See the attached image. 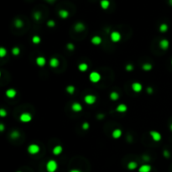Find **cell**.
Wrapping results in <instances>:
<instances>
[{"instance_id":"6da1fadb","label":"cell","mask_w":172,"mask_h":172,"mask_svg":"<svg viewBox=\"0 0 172 172\" xmlns=\"http://www.w3.org/2000/svg\"><path fill=\"white\" fill-rule=\"evenodd\" d=\"M46 170L47 172H56V170L58 169V164L56 160L54 159H50L49 161L46 163Z\"/></svg>"},{"instance_id":"7a4b0ae2","label":"cell","mask_w":172,"mask_h":172,"mask_svg":"<svg viewBox=\"0 0 172 172\" xmlns=\"http://www.w3.org/2000/svg\"><path fill=\"white\" fill-rule=\"evenodd\" d=\"M101 74L98 71H92L89 74V80L92 83H98L101 80Z\"/></svg>"},{"instance_id":"3957f363","label":"cell","mask_w":172,"mask_h":172,"mask_svg":"<svg viewBox=\"0 0 172 172\" xmlns=\"http://www.w3.org/2000/svg\"><path fill=\"white\" fill-rule=\"evenodd\" d=\"M40 146L36 144H29V145L28 146V148H27V151H28V153L29 154V155H32L38 154L39 152H40Z\"/></svg>"},{"instance_id":"277c9868","label":"cell","mask_w":172,"mask_h":172,"mask_svg":"<svg viewBox=\"0 0 172 172\" xmlns=\"http://www.w3.org/2000/svg\"><path fill=\"white\" fill-rule=\"evenodd\" d=\"M122 39V35L119 31H113L110 34V40L113 43H117L121 40Z\"/></svg>"},{"instance_id":"5b68a950","label":"cell","mask_w":172,"mask_h":172,"mask_svg":"<svg viewBox=\"0 0 172 172\" xmlns=\"http://www.w3.org/2000/svg\"><path fill=\"white\" fill-rule=\"evenodd\" d=\"M84 102L87 105H92L96 102V96L95 95L87 94L84 96Z\"/></svg>"},{"instance_id":"8992f818","label":"cell","mask_w":172,"mask_h":172,"mask_svg":"<svg viewBox=\"0 0 172 172\" xmlns=\"http://www.w3.org/2000/svg\"><path fill=\"white\" fill-rule=\"evenodd\" d=\"M19 120L22 123H29L32 120V115L29 113H23L20 114Z\"/></svg>"},{"instance_id":"52a82bcc","label":"cell","mask_w":172,"mask_h":172,"mask_svg":"<svg viewBox=\"0 0 172 172\" xmlns=\"http://www.w3.org/2000/svg\"><path fill=\"white\" fill-rule=\"evenodd\" d=\"M149 135L151 138L153 139V141L155 142H159L161 140L162 138V136H161V134L158 131H155V130H152L149 132Z\"/></svg>"},{"instance_id":"ba28073f","label":"cell","mask_w":172,"mask_h":172,"mask_svg":"<svg viewBox=\"0 0 172 172\" xmlns=\"http://www.w3.org/2000/svg\"><path fill=\"white\" fill-rule=\"evenodd\" d=\"M131 88H132V90L134 92L138 93V92H140L142 91V89H143V85H142L141 83L138 82V81H135V82H133L132 83Z\"/></svg>"},{"instance_id":"9c48e42d","label":"cell","mask_w":172,"mask_h":172,"mask_svg":"<svg viewBox=\"0 0 172 172\" xmlns=\"http://www.w3.org/2000/svg\"><path fill=\"white\" fill-rule=\"evenodd\" d=\"M159 46L161 50H166L169 49V47H170V42H169V40H166V39H163V40H161L159 42Z\"/></svg>"},{"instance_id":"30bf717a","label":"cell","mask_w":172,"mask_h":172,"mask_svg":"<svg viewBox=\"0 0 172 172\" xmlns=\"http://www.w3.org/2000/svg\"><path fill=\"white\" fill-rule=\"evenodd\" d=\"M35 62L38 66L43 67V66H45L46 64V59L45 58L44 56H38L35 60Z\"/></svg>"},{"instance_id":"8fae6325","label":"cell","mask_w":172,"mask_h":172,"mask_svg":"<svg viewBox=\"0 0 172 172\" xmlns=\"http://www.w3.org/2000/svg\"><path fill=\"white\" fill-rule=\"evenodd\" d=\"M5 95L8 98H14L16 96V95H17V92H16L15 89L9 88V89H8L7 91L5 92Z\"/></svg>"},{"instance_id":"7c38bea8","label":"cell","mask_w":172,"mask_h":172,"mask_svg":"<svg viewBox=\"0 0 172 172\" xmlns=\"http://www.w3.org/2000/svg\"><path fill=\"white\" fill-rule=\"evenodd\" d=\"M71 110L75 112V113H79L81 110H82V106L79 102H73L71 104Z\"/></svg>"},{"instance_id":"4fadbf2b","label":"cell","mask_w":172,"mask_h":172,"mask_svg":"<svg viewBox=\"0 0 172 172\" xmlns=\"http://www.w3.org/2000/svg\"><path fill=\"white\" fill-rule=\"evenodd\" d=\"M49 65L51 68H57L60 65V61L58 59L56 58V57H52V58L50 60Z\"/></svg>"},{"instance_id":"5bb4252c","label":"cell","mask_w":172,"mask_h":172,"mask_svg":"<svg viewBox=\"0 0 172 172\" xmlns=\"http://www.w3.org/2000/svg\"><path fill=\"white\" fill-rule=\"evenodd\" d=\"M85 29H86V26L83 23L78 22L74 25V29L75 31L77 32H82L83 30H85Z\"/></svg>"},{"instance_id":"9a60e30c","label":"cell","mask_w":172,"mask_h":172,"mask_svg":"<svg viewBox=\"0 0 172 172\" xmlns=\"http://www.w3.org/2000/svg\"><path fill=\"white\" fill-rule=\"evenodd\" d=\"M91 42H92V45H94V46H99V45L102 44V38L100 37V36L95 35L91 39Z\"/></svg>"},{"instance_id":"2e32d148","label":"cell","mask_w":172,"mask_h":172,"mask_svg":"<svg viewBox=\"0 0 172 172\" xmlns=\"http://www.w3.org/2000/svg\"><path fill=\"white\" fill-rule=\"evenodd\" d=\"M127 110H128V107H127V105L124 104V103H120V104L117 105V107H116V111L119 113H125Z\"/></svg>"},{"instance_id":"e0dca14e","label":"cell","mask_w":172,"mask_h":172,"mask_svg":"<svg viewBox=\"0 0 172 172\" xmlns=\"http://www.w3.org/2000/svg\"><path fill=\"white\" fill-rule=\"evenodd\" d=\"M63 151V147L61 145H56L52 149V154L54 155H60Z\"/></svg>"},{"instance_id":"ac0fdd59","label":"cell","mask_w":172,"mask_h":172,"mask_svg":"<svg viewBox=\"0 0 172 172\" xmlns=\"http://www.w3.org/2000/svg\"><path fill=\"white\" fill-rule=\"evenodd\" d=\"M122 134H123V132H122L121 129H119V128L114 129V130L112 132V137H113V138H115V139L119 138L122 136Z\"/></svg>"},{"instance_id":"d6986e66","label":"cell","mask_w":172,"mask_h":172,"mask_svg":"<svg viewBox=\"0 0 172 172\" xmlns=\"http://www.w3.org/2000/svg\"><path fill=\"white\" fill-rule=\"evenodd\" d=\"M150 171H151V166L148 164L142 165L138 168V172H150Z\"/></svg>"},{"instance_id":"ffe728a7","label":"cell","mask_w":172,"mask_h":172,"mask_svg":"<svg viewBox=\"0 0 172 172\" xmlns=\"http://www.w3.org/2000/svg\"><path fill=\"white\" fill-rule=\"evenodd\" d=\"M78 70L81 72H85L88 70V66H87V64L85 62L80 63V64L78 65Z\"/></svg>"},{"instance_id":"44dd1931","label":"cell","mask_w":172,"mask_h":172,"mask_svg":"<svg viewBox=\"0 0 172 172\" xmlns=\"http://www.w3.org/2000/svg\"><path fill=\"white\" fill-rule=\"evenodd\" d=\"M127 167H128V169L129 170H134L138 167V163L135 162V161H130V162L128 163Z\"/></svg>"},{"instance_id":"7402d4cb","label":"cell","mask_w":172,"mask_h":172,"mask_svg":"<svg viewBox=\"0 0 172 172\" xmlns=\"http://www.w3.org/2000/svg\"><path fill=\"white\" fill-rule=\"evenodd\" d=\"M59 16L61 18V19H66V18L69 17V12L66 9H61L59 11Z\"/></svg>"},{"instance_id":"603a6c76","label":"cell","mask_w":172,"mask_h":172,"mask_svg":"<svg viewBox=\"0 0 172 172\" xmlns=\"http://www.w3.org/2000/svg\"><path fill=\"white\" fill-rule=\"evenodd\" d=\"M109 98H110V99L112 101H117L119 100V94L117 93V92H112L111 93H110V95H109Z\"/></svg>"},{"instance_id":"cb8c5ba5","label":"cell","mask_w":172,"mask_h":172,"mask_svg":"<svg viewBox=\"0 0 172 172\" xmlns=\"http://www.w3.org/2000/svg\"><path fill=\"white\" fill-rule=\"evenodd\" d=\"M100 5H101L102 9H107V8H109L110 2L108 1V0H102L100 2Z\"/></svg>"},{"instance_id":"d4e9b609","label":"cell","mask_w":172,"mask_h":172,"mask_svg":"<svg viewBox=\"0 0 172 172\" xmlns=\"http://www.w3.org/2000/svg\"><path fill=\"white\" fill-rule=\"evenodd\" d=\"M66 91L68 94L72 95L75 92V91H76V87H75L73 85H69L66 87Z\"/></svg>"},{"instance_id":"484cf974","label":"cell","mask_w":172,"mask_h":172,"mask_svg":"<svg viewBox=\"0 0 172 172\" xmlns=\"http://www.w3.org/2000/svg\"><path fill=\"white\" fill-rule=\"evenodd\" d=\"M141 67L143 69V71H149L150 70H152L153 66L150 64V63H144Z\"/></svg>"},{"instance_id":"4316f807","label":"cell","mask_w":172,"mask_h":172,"mask_svg":"<svg viewBox=\"0 0 172 172\" xmlns=\"http://www.w3.org/2000/svg\"><path fill=\"white\" fill-rule=\"evenodd\" d=\"M168 29H169V27H168V25H166V24H161V25H159V32H161V33L167 32Z\"/></svg>"},{"instance_id":"83f0119b","label":"cell","mask_w":172,"mask_h":172,"mask_svg":"<svg viewBox=\"0 0 172 172\" xmlns=\"http://www.w3.org/2000/svg\"><path fill=\"white\" fill-rule=\"evenodd\" d=\"M14 25H15L16 28L20 29L24 26V22L21 19H15V21H14Z\"/></svg>"},{"instance_id":"f1b7e54d","label":"cell","mask_w":172,"mask_h":172,"mask_svg":"<svg viewBox=\"0 0 172 172\" xmlns=\"http://www.w3.org/2000/svg\"><path fill=\"white\" fill-rule=\"evenodd\" d=\"M40 41H41V38L40 37V36H38V35H34L32 37V42H33V44H35V45H38V44H40Z\"/></svg>"},{"instance_id":"f546056e","label":"cell","mask_w":172,"mask_h":172,"mask_svg":"<svg viewBox=\"0 0 172 172\" xmlns=\"http://www.w3.org/2000/svg\"><path fill=\"white\" fill-rule=\"evenodd\" d=\"M11 52H12V55L14 56H19L20 54V49L19 47H14L13 49L11 50Z\"/></svg>"},{"instance_id":"4dcf8cb0","label":"cell","mask_w":172,"mask_h":172,"mask_svg":"<svg viewBox=\"0 0 172 172\" xmlns=\"http://www.w3.org/2000/svg\"><path fill=\"white\" fill-rule=\"evenodd\" d=\"M19 136H20L19 132V131H17V130H14V131L10 134V137H11L12 138H14V139H15V138H18Z\"/></svg>"},{"instance_id":"1f68e13d","label":"cell","mask_w":172,"mask_h":172,"mask_svg":"<svg viewBox=\"0 0 172 172\" xmlns=\"http://www.w3.org/2000/svg\"><path fill=\"white\" fill-rule=\"evenodd\" d=\"M6 55H7V50L5 49L4 47H1L0 48V57H4Z\"/></svg>"},{"instance_id":"d6a6232c","label":"cell","mask_w":172,"mask_h":172,"mask_svg":"<svg viewBox=\"0 0 172 172\" xmlns=\"http://www.w3.org/2000/svg\"><path fill=\"white\" fill-rule=\"evenodd\" d=\"M89 128H90V124H89V123H87V122L83 123L82 125H81V128H82L83 130H87V129H89Z\"/></svg>"},{"instance_id":"836d02e7","label":"cell","mask_w":172,"mask_h":172,"mask_svg":"<svg viewBox=\"0 0 172 172\" xmlns=\"http://www.w3.org/2000/svg\"><path fill=\"white\" fill-rule=\"evenodd\" d=\"M66 49L69 50H75V45L72 44V43H68L66 45Z\"/></svg>"},{"instance_id":"e575fe53","label":"cell","mask_w":172,"mask_h":172,"mask_svg":"<svg viewBox=\"0 0 172 172\" xmlns=\"http://www.w3.org/2000/svg\"><path fill=\"white\" fill-rule=\"evenodd\" d=\"M47 26L50 28H54L56 26V22L54 20H49L47 22Z\"/></svg>"},{"instance_id":"d590c367","label":"cell","mask_w":172,"mask_h":172,"mask_svg":"<svg viewBox=\"0 0 172 172\" xmlns=\"http://www.w3.org/2000/svg\"><path fill=\"white\" fill-rule=\"evenodd\" d=\"M125 70L127 71H132L133 70H134V66H133L132 64H127L125 66Z\"/></svg>"},{"instance_id":"8d00e7d4","label":"cell","mask_w":172,"mask_h":172,"mask_svg":"<svg viewBox=\"0 0 172 172\" xmlns=\"http://www.w3.org/2000/svg\"><path fill=\"white\" fill-rule=\"evenodd\" d=\"M0 116H1L2 117H4L7 116V111H6L5 109H4V108H1L0 109Z\"/></svg>"},{"instance_id":"74e56055","label":"cell","mask_w":172,"mask_h":172,"mask_svg":"<svg viewBox=\"0 0 172 172\" xmlns=\"http://www.w3.org/2000/svg\"><path fill=\"white\" fill-rule=\"evenodd\" d=\"M34 18H35V20H37V21L40 20V19L41 18V14L39 13V12H36V13L34 14Z\"/></svg>"},{"instance_id":"f35d334b","label":"cell","mask_w":172,"mask_h":172,"mask_svg":"<svg viewBox=\"0 0 172 172\" xmlns=\"http://www.w3.org/2000/svg\"><path fill=\"white\" fill-rule=\"evenodd\" d=\"M163 155H164L165 158H170V151L167 149H165L164 152H163Z\"/></svg>"},{"instance_id":"ab89813d","label":"cell","mask_w":172,"mask_h":172,"mask_svg":"<svg viewBox=\"0 0 172 172\" xmlns=\"http://www.w3.org/2000/svg\"><path fill=\"white\" fill-rule=\"evenodd\" d=\"M146 91H147L148 94H152L153 92H154V89H153L152 87H148L147 89H146Z\"/></svg>"},{"instance_id":"60d3db41","label":"cell","mask_w":172,"mask_h":172,"mask_svg":"<svg viewBox=\"0 0 172 172\" xmlns=\"http://www.w3.org/2000/svg\"><path fill=\"white\" fill-rule=\"evenodd\" d=\"M4 123H0V131L4 132Z\"/></svg>"},{"instance_id":"b9f144b4","label":"cell","mask_w":172,"mask_h":172,"mask_svg":"<svg viewBox=\"0 0 172 172\" xmlns=\"http://www.w3.org/2000/svg\"><path fill=\"white\" fill-rule=\"evenodd\" d=\"M70 172H81L80 170H77V169H72L70 170Z\"/></svg>"},{"instance_id":"7bdbcfd3","label":"cell","mask_w":172,"mask_h":172,"mask_svg":"<svg viewBox=\"0 0 172 172\" xmlns=\"http://www.w3.org/2000/svg\"><path fill=\"white\" fill-rule=\"evenodd\" d=\"M104 117L103 114H98V119H102V117Z\"/></svg>"},{"instance_id":"ee69618b","label":"cell","mask_w":172,"mask_h":172,"mask_svg":"<svg viewBox=\"0 0 172 172\" xmlns=\"http://www.w3.org/2000/svg\"><path fill=\"white\" fill-rule=\"evenodd\" d=\"M170 131H172V123L170 125Z\"/></svg>"},{"instance_id":"f6af8a7d","label":"cell","mask_w":172,"mask_h":172,"mask_svg":"<svg viewBox=\"0 0 172 172\" xmlns=\"http://www.w3.org/2000/svg\"><path fill=\"white\" fill-rule=\"evenodd\" d=\"M169 2H170V4L172 5V0H170V1H169Z\"/></svg>"},{"instance_id":"bcb514c9","label":"cell","mask_w":172,"mask_h":172,"mask_svg":"<svg viewBox=\"0 0 172 172\" xmlns=\"http://www.w3.org/2000/svg\"><path fill=\"white\" fill-rule=\"evenodd\" d=\"M171 65H172V59H171Z\"/></svg>"},{"instance_id":"7dc6e473","label":"cell","mask_w":172,"mask_h":172,"mask_svg":"<svg viewBox=\"0 0 172 172\" xmlns=\"http://www.w3.org/2000/svg\"><path fill=\"white\" fill-rule=\"evenodd\" d=\"M18 172H21V171H18Z\"/></svg>"}]
</instances>
